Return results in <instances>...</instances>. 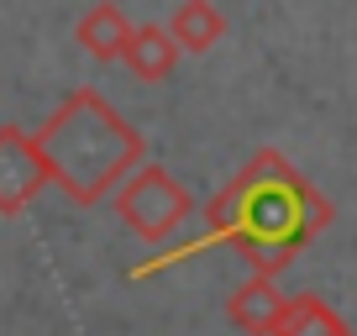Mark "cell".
<instances>
[{
    "mask_svg": "<svg viewBox=\"0 0 357 336\" xmlns=\"http://www.w3.org/2000/svg\"><path fill=\"white\" fill-rule=\"evenodd\" d=\"M211 242H226L252 273L279 279L305 247L336 221V205L305 179L279 147H257L205 205Z\"/></svg>",
    "mask_w": 357,
    "mask_h": 336,
    "instance_id": "cell-1",
    "label": "cell"
},
{
    "mask_svg": "<svg viewBox=\"0 0 357 336\" xmlns=\"http://www.w3.org/2000/svg\"><path fill=\"white\" fill-rule=\"evenodd\" d=\"M32 137L47 163V184H58L74 205H100L116 194L147 153L142 132L100 90H74Z\"/></svg>",
    "mask_w": 357,
    "mask_h": 336,
    "instance_id": "cell-2",
    "label": "cell"
},
{
    "mask_svg": "<svg viewBox=\"0 0 357 336\" xmlns=\"http://www.w3.org/2000/svg\"><path fill=\"white\" fill-rule=\"evenodd\" d=\"M116 215L126 231H137L142 242L163 247L178 236V226L195 215V194L168 174L163 163H142L132 179L116 190Z\"/></svg>",
    "mask_w": 357,
    "mask_h": 336,
    "instance_id": "cell-3",
    "label": "cell"
},
{
    "mask_svg": "<svg viewBox=\"0 0 357 336\" xmlns=\"http://www.w3.org/2000/svg\"><path fill=\"white\" fill-rule=\"evenodd\" d=\"M47 190V163L37 137L22 126H0V215H22Z\"/></svg>",
    "mask_w": 357,
    "mask_h": 336,
    "instance_id": "cell-4",
    "label": "cell"
},
{
    "mask_svg": "<svg viewBox=\"0 0 357 336\" xmlns=\"http://www.w3.org/2000/svg\"><path fill=\"white\" fill-rule=\"evenodd\" d=\"M289 300L294 294H284L268 273H247V279L226 294V321H231L236 331H247V336H273L284 326V315H289Z\"/></svg>",
    "mask_w": 357,
    "mask_h": 336,
    "instance_id": "cell-5",
    "label": "cell"
},
{
    "mask_svg": "<svg viewBox=\"0 0 357 336\" xmlns=\"http://www.w3.org/2000/svg\"><path fill=\"white\" fill-rule=\"evenodd\" d=\"M132 16L116 6V0H95L84 16H79L74 26V43L84 47L89 58H100V63H116V58L126 53V43H132Z\"/></svg>",
    "mask_w": 357,
    "mask_h": 336,
    "instance_id": "cell-6",
    "label": "cell"
},
{
    "mask_svg": "<svg viewBox=\"0 0 357 336\" xmlns=\"http://www.w3.org/2000/svg\"><path fill=\"white\" fill-rule=\"evenodd\" d=\"M178 53H184V47L174 43V32H168V26L142 22V26H132V43H126L121 63L132 68L142 84H158V79H168V74L178 68Z\"/></svg>",
    "mask_w": 357,
    "mask_h": 336,
    "instance_id": "cell-7",
    "label": "cell"
},
{
    "mask_svg": "<svg viewBox=\"0 0 357 336\" xmlns=\"http://www.w3.org/2000/svg\"><path fill=\"white\" fill-rule=\"evenodd\" d=\"M168 32L184 53H211L226 37V16L215 11V0H178L174 16H168Z\"/></svg>",
    "mask_w": 357,
    "mask_h": 336,
    "instance_id": "cell-8",
    "label": "cell"
},
{
    "mask_svg": "<svg viewBox=\"0 0 357 336\" xmlns=\"http://www.w3.org/2000/svg\"><path fill=\"white\" fill-rule=\"evenodd\" d=\"M347 331H352V326H347L321 294H294L289 315H284V326L273 336H347Z\"/></svg>",
    "mask_w": 357,
    "mask_h": 336,
    "instance_id": "cell-9",
    "label": "cell"
},
{
    "mask_svg": "<svg viewBox=\"0 0 357 336\" xmlns=\"http://www.w3.org/2000/svg\"><path fill=\"white\" fill-rule=\"evenodd\" d=\"M347 336H357V331H347Z\"/></svg>",
    "mask_w": 357,
    "mask_h": 336,
    "instance_id": "cell-10",
    "label": "cell"
}]
</instances>
